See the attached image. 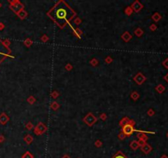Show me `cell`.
I'll return each mask as SVG.
<instances>
[{"label": "cell", "instance_id": "22", "mask_svg": "<svg viewBox=\"0 0 168 158\" xmlns=\"http://www.w3.org/2000/svg\"><path fill=\"white\" fill-rule=\"evenodd\" d=\"M52 107H53L54 109H57V107L58 108V104H57L56 102H54V103H53V105H52Z\"/></svg>", "mask_w": 168, "mask_h": 158}, {"label": "cell", "instance_id": "15", "mask_svg": "<svg viewBox=\"0 0 168 158\" xmlns=\"http://www.w3.org/2000/svg\"><path fill=\"white\" fill-rule=\"evenodd\" d=\"M138 138H139V140H143V141H144V142L147 140V137L143 133H139L138 135Z\"/></svg>", "mask_w": 168, "mask_h": 158}, {"label": "cell", "instance_id": "5", "mask_svg": "<svg viewBox=\"0 0 168 158\" xmlns=\"http://www.w3.org/2000/svg\"><path fill=\"white\" fill-rule=\"evenodd\" d=\"M45 131H46V126L44 124H43L42 123H40L37 125L36 128H35V133L40 135V134L44 133Z\"/></svg>", "mask_w": 168, "mask_h": 158}, {"label": "cell", "instance_id": "8", "mask_svg": "<svg viewBox=\"0 0 168 158\" xmlns=\"http://www.w3.org/2000/svg\"><path fill=\"white\" fill-rule=\"evenodd\" d=\"M132 8H133V9L135 11L139 12V11L142 8V5H141L139 2H135V3H133V5H132Z\"/></svg>", "mask_w": 168, "mask_h": 158}, {"label": "cell", "instance_id": "11", "mask_svg": "<svg viewBox=\"0 0 168 158\" xmlns=\"http://www.w3.org/2000/svg\"><path fill=\"white\" fill-rule=\"evenodd\" d=\"M24 140H25V142L27 143V144H30V143L33 142V138H32L30 134H28V135H26V137L25 138Z\"/></svg>", "mask_w": 168, "mask_h": 158}, {"label": "cell", "instance_id": "16", "mask_svg": "<svg viewBox=\"0 0 168 158\" xmlns=\"http://www.w3.org/2000/svg\"><path fill=\"white\" fill-rule=\"evenodd\" d=\"M131 97L134 99V100H137L139 97V94L137 92H135V91H134L133 93H132V95H131Z\"/></svg>", "mask_w": 168, "mask_h": 158}, {"label": "cell", "instance_id": "32", "mask_svg": "<svg viewBox=\"0 0 168 158\" xmlns=\"http://www.w3.org/2000/svg\"><path fill=\"white\" fill-rule=\"evenodd\" d=\"M162 158H167V157H165V156H164V157H162Z\"/></svg>", "mask_w": 168, "mask_h": 158}, {"label": "cell", "instance_id": "19", "mask_svg": "<svg viewBox=\"0 0 168 158\" xmlns=\"http://www.w3.org/2000/svg\"><path fill=\"white\" fill-rule=\"evenodd\" d=\"M138 144H139V147H143L144 144H145V142L143 141V140H139L138 142Z\"/></svg>", "mask_w": 168, "mask_h": 158}, {"label": "cell", "instance_id": "7", "mask_svg": "<svg viewBox=\"0 0 168 158\" xmlns=\"http://www.w3.org/2000/svg\"><path fill=\"white\" fill-rule=\"evenodd\" d=\"M135 81L137 82L138 84H141L144 81V77L142 76V74H140V73H139L138 75H137L136 77H135Z\"/></svg>", "mask_w": 168, "mask_h": 158}, {"label": "cell", "instance_id": "24", "mask_svg": "<svg viewBox=\"0 0 168 158\" xmlns=\"http://www.w3.org/2000/svg\"><path fill=\"white\" fill-rule=\"evenodd\" d=\"M125 136H126V135H125V134L123 133H121L119 135V138H120L121 140H122V139H124V138H125Z\"/></svg>", "mask_w": 168, "mask_h": 158}, {"label": "cell", "instance_id": "12", "mask_svg": "<svg viewBox=\"0 0 168 158\" xmlns=\"http://www.w3.org/2000/svg\"><path fill=\"white\" fill-rule=\"evenodd\" d=\"M0 118H3V119H0V122H1L2 123H6V122L8 120V118L7 117V116L5 115L4 114H2V115L0 116Z\"/></svg>", "mask_w": 168, "mask_h": 158}, {"label": "cell", "instance_id": "2", "mask_svg": "<svg viewBox=\"0 0 168 158\" xmlns=\"http://www.w3.org/2000/svg\"><path fill=\"white\" fill-rule=\"evenodd\" d=\"M9 49L7 48L6 45L3 44V43L0 41V62L3 60V59L7 56V55L9 54Z\"/></svg>", "mask_w": 168, "mask_h": 158}, {"label": "cell", "instance_id": "31", "mask_svg": "<svg viewBox=\"0 0 168 158\" xmlns=\"http://www.w3.org/2000/svg\"><path fill=\"white\" fill-rule=\"evenodd\" d=\"M67 69H70V66H71V65H70V64H67Z\"/></svg>", "mask_w": 168, "mask_h": 158}, {"label": "cell", "instance_id": "18", "mask_svg": "<svg viewBox=\"0 0 168 158\" xmlns=\"http://www.w3.org/2000/svg\"><path fill=\"white\" fill-rule=\"evenodd\" d=\"M113 158H126V157H125L124 155H122V154L119 153V154H117V155H116Z\"/></svg>", "mask_w": 168, "mask_h": 158}, {"label": "cell", "instance_id": "6", "mask_svg": "<svg viewBox=\"0 0 168 158\" xmlns=\"http://www.w3.org/2000/svg\"><path fill=\"white\" fill-rule=\"evenodd\" d=\"M141 150H142V152H144V153L148 154V153H149V152H151L152 148L148 144H146V143H145L144 146L141 147Z\"/></svg>", "mask_w": 168, "mask_h": 158}, {"label": "cell", "instance_id": "21", "mask_svg": "<svg viewBox=\"0 0 168 158\" xmlns=\"http://www.w3.org/2000/svg\"><path fill=\"white\" fill-rule=\"evenodd\" d=\"M25 44H26V46H27V47H29V46L30 45V44H31V42H30V39H27V40H26V41L25 42Z\"/></svg>", "mask_w": 168, "mask_h": 158}, {"label": "cell", "instance_id": "25", "mask_svg": "<svg viewBox=\"0 0 168 158\" xmlns=\"http://www.w3.org/2000/svg\"><path fill=\"white\" fill-rule=\"evenodd\" d=\"M29 100L30 103H33V102L35 101V98H34L33 96H30V97L29 98V100Z\"/></svg>", "mask_w": 168, "mask_h": 158}, {"label": "cell", "instance_id": "4", "mask_svg": "<svg viewBox=\"0 0 168 158\" xmlns=\"http://www.w3.org/2000/svg\"><path fill=\"white\" fill-rule=\"evenodd\" d=\"M96 121V118L92 114H89L85 118V122L89 125V126H91L94 122Z\"/></svg>", "mask_w": 168, "mask_h": 158}, {"label": "cell", "instance_id": "30", "mask_svg": "<svg viewBox=\"0 0 168 158\" xmlns=\"http://www.w3.org/2000/svg\"><path fill=\"white\" fill-rule=\"evenodd\" d=\"M62 158H71V157H70L68 155H64Z\"/></svg>", "mask_w": 168, "mask_h": 158}, {"label": "cell", "instance_id": "1", "mask_svg": "<svg viewBox=\"0 0 168 158\" xmlns=\"http://www.w3.org/2000/svg\"><path fill=\"white\" fill-rule=\"evenodd\" d=\"M49 15L58 23L60 27H63L67 21L72 18L74 12L64 2H60L50 11Z\"/></svg>", "mask_w": 168, "mask_h": 158}, {"label": "cell", "instance_id": "3", "mask_svg": "<svg viewBox=\"0 0 168 158\" xmlns=\"http://www.w3.org/2000/svg\"><path fill=\"white\" fill-rule=\"evenodd\" d=\"M134 132V128L133 126H132L131 124H127L124 125V127H123V133L125 134V135H130V134H132Z\"/></svg>", "mask_w": 168, "mask_h": 158}, {"label": "cell", "instance_id": "20", "mask_svg": "<svg viewBox=\"0 0 168 158\" xmlns=\"http://www.w3.org/2000/svg\"><path fill=\"white\" fill-rule=\"evenodd\" d=\"M95 146L97 147V148H100V147L102 146V143L100 141H97L95 143Z\"/></svg>", "mask_w": 168, "mask_h": 158}, {"label": "cell", "instance_id": "28", "mask_svg": "<svg viewBox=\"0 0 168 158\" xmlns=\"http://www.w3.org/2000/svg\"><path fill=\"white\" fill-rule=\"evenodd\" d=\"M106 62H107V63L112 62V59H111V58H109V57H108V58H107V60H106Z\"/></svg>", "mask_w": 168, "mask_h": 158}, {"label": "cell", "instance_id": "29", "mask_svg": "<svg viewBox=\"0 0 168 158\" xmlns=\"http://www.w3.org/2000/svg\"><path fill=\"white\" fill-rule=\"evenodd\" d=\"M101 118H102V119H105V118H106V115H105V114H102Z\"/></svg>", "mask_w": 168, "mask_h": 158}, {"label": "cell", "instance_id": "26", "mask_svg": "<svg viewBox=\"0 0 168 158\" xmlns=\"http://www.w3.org/2000/svg\"><path fill=\"white\" fill-rule=\"evenodd\" d=\"M96 64H98V61L96 62V59H94V60L91 62V64H93V65H96Z\"/></svg>", "mask_w": 168, "mask_h": 158}, {"label": "cell", "instance_id": "13", "mask_svg": "<svg viewBox=\"0 0 168 158\" xmlns=\"http://www.w3.org/2000/svg\"><path fill=\"white\" fill-rule=\"evenodd\" d=\"M22 158H34V157L30 152H26V153L22 156Z\"/></svg>", "mask_w": 168, "mask_h": 158}, {"label": "cell", "instance_id": "14", "mask_svg": "<svg viewBox=\"0 0 168 158\" xmlns=\"http://www.w3.org/2000/svg\"><path fill=\"white\" fill-rule=\"evenodd\" d=\"M18 16L21 17V19H24L25 17H26V12H25V11H23V10H21L19 12V13H18Z\"/></svg>", "mask_w": 168, "mask_h": 158}, {"label": "cell", "instance_id": "17", "mask_svg": "<svg viewBox=\"0 0 168 158\" xmlns=\"http://www.w3.org/2000/svg\"><path fill=\"white\" fill-rule=\"evenodd\" d=\"M135 35H137L138 36H140V35H142V30H141L140 29H137V30H135Z\"/></svg>", "mask_w": 168, "mask_h": 158}, {"label": "cell", "instance_id": "27", "mask_svg": "<svg viewBox=\"0 0 168 158\" xmlns=\"http://www.w3.org/2000/svg\"><path fill=\"white\" fill-rule=\"evenodd\" d=\"M126 12H127V14H128V15H130V14H131V10H130V8H127V9H126Z\"/></svg>", "mask_w": 168, "mask_h": 158}, {"label": "cell", "instance_id": "9", "mask_svg": "<svg viewBox=\"0 0 168 158\" xmlns=\"http://www.w3.org/2000/svg\"><path fill=\"white\" fill-rule=\"evenodd\" d=\"M130 148H131L133 150H136V149L139 148V144H138V142L136 141H132L131 143H130Z\"/></svg>", "mask_w": 168, "mask_h": 158}, {"label": "cell", "instance_id": "23", "mask_svg": "<svg viewBox=\"0 0 168 158\" xmlns=\"http://www.w3.org/2000/svg\"><path fill=\"white\" fill-rule=\"evenodd\" d=\"M26 128H27L28 129H31L32 128H33V126H32V123H28L27 125H26Z\"/></svg>", "mask_w": 168, "mask_h": 158}, {"label": "cell", "instance_id": "10", "mask_svg": "<svg viewBox=\"0 0 168 158\" xmlns=\"http://www.w3.org/2000/svg\"><path fill=\"white\" fill-rule=\"evenodd\" d=\"M121 37H122V39L124 40L125 41H128L130 40V39H131V35H130L128 32H125Z\"/></svg>", "mask_w": 168, "mask_h": 158}]
</instances>
